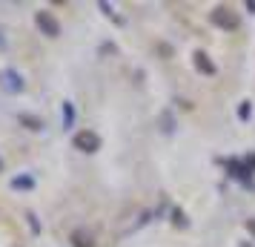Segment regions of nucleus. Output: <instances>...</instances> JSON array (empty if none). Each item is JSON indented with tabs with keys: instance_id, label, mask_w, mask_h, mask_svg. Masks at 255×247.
<instances>
[{
	"instance_id": "obj_3",
	"label": "nucleus",
	"mask_w": 255,
	"mask_h": 247,
	"mask_svg": "<svg viewBox=\"0 0 255 247\" xmlns=\"http://www.w3.org/2000/svg\"><path fill=\"white\" fill-rule=\"evenodd\" d=\"M35 23H37V29H40V35H46V37H58L60 35L58 17H55L52 12H46V9L35 12Z\"/></svg>"
},
{
	"instance_id": "obj_19",
	"label": "nucleus",
	"mask_w": 255,
	"mask_h": 247,
	"mask_svg": "<svg viewBox=\"0 0 255 247\" xmlns=\"http://www.w3.org/2000/svg\"><path fill=\"white\" fill-rule=\"evenodd\" d=\"M241 247H253V245H247V242H241Z\"/></svg>"
},
{
	"instance_id": "obj_15",
	"label": "nucleus",
	"mask_w": 255,
	"mask_h": 247,
	"mask_svg": "<svg viewBox=\"0 0 255 247\" xmlns=\"http://www.w3.org/2000/svg\"><path fill=\"white\" fill-rule=\"evenodd\" d=\"M158 52H161L163 58H172V46L169 43H158Z\"/></svg>"
},
{
	"instance_id": "obj_8",
	"label": "nucleus",
	"mask_w": 255,
	"mask_h": 247,
	"mask_svg": "<svg viewBox=\"0 0 255 247\" xmlns=\"http://www.w3.org/2000/svg\"><path fill=\"white\" fill-rule=\"evenodd\" d=\"M17 121L23 124L26 130H32V132H40V130H43V121H40L37 115H29V112H23V115H17Z\"/></svg>"
},
{
	"instance_id": "obj_6",
	"label": "nucleus",
	"mask_w": 255,
	"mask_h": 247,
	"mask_svg": "<svg viewBox=\"0 0 255 247\" xmlns=\"http://www.w3.org/2000/svg\"><path fill=\"white\" fill-rule=\"evenodd\" d=\"M69 242H72V247H95V236L89 233V230L78 227V230H72Z\"/></svg>"
},
{
	"instance_id": "obj_9",
	"label": "nucleus",
	"mask_w": 255,
	"mask_h": 247,
	"mask_svg": "<svg viewBox=\"0 0 255 247\" xmlns=\"http://www.w3.org/2000/svg\"><path fill=\"white\" fill-rule=\"evenodd\" d=\"M35 187V181L29 176H17V178H12V190H32Z\"/></svg>"
},
{
	"instance_id": "obj_17",
	"label": "nucleus",
	"mask_w": 255,
	"mask_h": 247,
	"mask_svg": "<svg viewBox=\"0 0 255 247\" xmlns=\"http://www.w3.org/2000/svg\"><path fill=\"white\" fill-rule=\"evenodd\" d=\"M247 167H250V173L255 170V153H253V155H247Z\"/></svg>"
},
{
	"instance_id": "obj_20",
	"label": "nucleus",
	"mask_w": 255,
	"mask_h": 247,
	"mask_svg": "<svg viewBox=\"0 0 255 247\" xmlns=\"http://www.w3.org/2000/svg\"><path fill=\"white\" fill-rule=\"evenodd\" d=\"M0 170H3V161H0Z\"/></svg>"
},
{
	"instance_id": "obj_13",
	"label": "nucleus",
	"mask_w": 255,
	"mask_h": 247,
	"mask_svg": "<svg viewBox=\"0 0 255 247\" xmlns=\"http://www.w3.org/2000/svg\"><path fill=\"white\" fill-rule=\"evenodd\" d=\"M238 118H241V121L250 118V101H241V106H238Z\"/></svg>"
},
{
	"instance_id": "obj_16",
	"label": "nucleus",
	"mask_w": 255,
	"mask_h": 247,
	"mask_svg": "<svg viewBox=\"0 0 255 247\" xmlns=\"http://www.w3.org/2000/svg\"><path fill=\"white\" fill-rule=\"evenodd\" d=\"M247 233L255 239V219H247Z\"/></svg>"
},
{
	"instance_id": "obj_2",
	"label": "nucleus",
	"mask_w": 255,
	"mask_h": 247,
	"mask_svg": "<svg viewBox=\"0 0 255 247\" xmlns=\"http://www.w3.org/2000/svg\"><path fill=\"white\" fill-rule=\"evenodd\" d=\"M72 144H75V150H81V153H98V150H101V135L92 132V130H81V132H75Z\"/></svg>"
},
{
	"instance_id": "obj_18",
	"label": "nucleus",
	"mask_w": 255,
	"mask_h": 247,
	"mask_svg": "<svg viewBox=\"0 0 255 247\" xmlns=\"http://www.w3.org/2000/svg\"><path fill=\"white\" fill-rule=\"evenodd\" d=\"M3 46H6V40H3V37H0V49H3Z\"/></svg>"
},
{
	"instance_id": "obj_1",
	"label": "nucleus",
	"mask_w": 255,
	"mask_h": 247,
	"mask_svg": "<svg viewBox=\"0 0 255 247\" xmlns=\"http://www.w3.org/2000/svg\"><path fill=\"white\" fill-rule=\"evenodd\" d=\"M209 20L218 26V29H224V32H235V29L241 26L238 12H232L230 6H215V9L209 12Z\"/></svg>"
},
{
	"instance_id": "obj_7",
	"label": "nucleus",
	"mask_w": 255,
	"mask_h": 247,
	"mask_svg": "<svg viewBox=\"0 0 255 247\" xmlns=\"http://www.w3.org/2000/svg\"><path fill=\"white\" fill-rule=\"evenodd\" d=\"M227 167H230V173L235 178H241L247 187H253V181H250V167H244L241 161H235V158H232V161H227Z\"/></svg>"
},
{
	"instance_id": "obj_10",
	"label": "nucleus",
	"mask_w": 255,
	"mask_h": 247,
	"mask_svg": "<svg viewBox=\"0 0 255 247\" xmlns=\"http://www.w3.org/2000/svg\"><path fill=\"white\" fill-rule=\"evenodd\" d=\"M72 124H75V106L66 101L63 104V127H72Z\"/></svg>"
},
{
	"instance_id": "obj_14",
	"label": "nucleus",
	"mask_w": 255,
	"mask_h": 247,
	"mask_svg": "<svg viewBox=\"0 0 255 247\" xmlns=\"http://www.w3.org/2000/svg\"><path fill=\"white\" fill-rule=\"evenodd\" d=\"M26 219H29V227H32V233H40V224H37L35 213H26Z\"/></svg>"
},
{
	"instance_id": "obj_12",
	"label": "nucleus",
	"mask_w": 255,
	"mask_h": 247,
	"mask_svg": "<svg viewBox=\"0 0 255 247\" xmlns=\"http://www.w3.org/2000/svg\"><path fill=\"white\" fill-rule=\"evenodd\" d=\"M172 224L175 227H186V224H189V219L184 216V210H178V207L172 210Z\"/></svg>"
},
{
	"instance_id": "obj_5",
	"label": "nucleus",
	"mask_w": 255,
	"mask_h": 247,
	"mask_svg": "<svg viewBox=\"0 0 255 247\" xmlns=\"http://www.w3.org/2000/svg\"><path fill=\"white\" fill-rule=\"evenodd\" d=\"M192 63H195V69L201 72V75H215V72H218V66L212 63V58H209L204 49H198L195 55H192Z\"/></svg>"
},
{
	"instance_id": "obj_4",
	"label": "nucleus",
	"mask_w": 255,
	"mask_h": 247,
	"mask_svg": "<svg viewBox=\"0 0 255 247\" xmlns=\"http://www.w3.org/2000/svg\"><path fill=\"white\" fill-rule=\"evenodd\" d=\"M0 89H6V92H12V95L23 92V89H26L23 75H20L17 69H3V72H0Z\"/></svg>"
},
{
	"instance_id": "obj_11",
	"label": "nucleus",
	"mask_w": 255,
	"mask_h": 247,
	"mask_svg": "<svg viewBox=\"0 0 255 247\" xmlns=\"http://www.w3.org/2000/svg\"><path fill=\"white\" fill-rule=\"evenodd\" d=\"M161 124H163L161 130L166 132V135H172V132H175V121H172V115H169V112H163V115H161Z\"/></svg>"
}]
</instances>
